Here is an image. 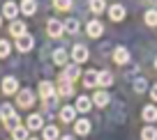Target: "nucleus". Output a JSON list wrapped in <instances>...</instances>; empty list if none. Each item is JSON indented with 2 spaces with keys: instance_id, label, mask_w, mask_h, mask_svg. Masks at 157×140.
<instances>
[{
  "instance_id": "23",
  "label": "nucleus",
  "mask_w": 157,
  "mask_h": 140,
  "mask_svg": "<svg viewBox=\"0 0 157 140\" xmlns=\"http://www.w3.org/2000/svg\"><path fill=\"white\" fill-rule=\"evenodd\" d=\"M53 62L60 64V67H65V64H67V51L65 48H56L53 51Z\"/></svg>"
},
{
  "instance_id": "34",
  "label": "nucleus",
  "mask_w": 157,
  "mask_h": 140,
  "mask_svg": "<svg viewBox=\"0 0 157 140\" xmlns=\"http://www.w3.org/2000/svg\"><path fill=\"white\" fill-rule=\"evenodd\" d=\"M2 124H5V126H7V129H10V131H12V129H16V126H19V124H21V122H19V115H14V117H10V120H7V122H2Z\"/></svg>"
},
{
  "instance_id": "9",
  "label": "nucleus",
  "mask_w": 157,
  "mask_h": 140,
  "mask_svg": "<svg viewBox=\"0 0 157 140\" xmlns=\"http://www.w3.org/2000/svg\"><path fill=\"white\" fill-rule=\"evenodd\" d=\"M83 85H86V87H97V85H99V71L88 69V71L83 74Z\"/></svg>"
},
{
  "instance_id": "26",
  "label": "nucleus",
  "mask_w": 157,
  "mask_h": 140,
  "mask_svg": "<svg viewBox=\"0 0 157 140\" xmlns=\"http://www.w3.org/2000/svg\"><path fill=\"white\" fill-rule=\"evenodd\" d=\"M141 140H157V129H155L152 124L143 126V131H141Z\"/></svg>"
},
{
  "instance_id": "13",
  "label": "nucleus",
  "mask_w": 157,
  "mask_h": 140,
  "mask_svg": "<svg viewBox=\"0 0 157 140\" xmlns=\"http://www.w3.org/2000/svg\"><path fill=\"white\" fill-rule=\"evenodd\" d=\"M93 106H95L93 99H90V97H83V94H81V97H76V103H74V108H76L78 113H88Z\"/></svg>"
},
{
  "instance_id": "15",
  "label": "nucleus",
  "mask_w": 157,
  "mask_h": 140,
  "mask_svg": "<svg viewBox=\"0 0 157 140\" xmlns=\"http://www.w3.org/2000/svg\"><path fill=\"white\" fill-rule=\"evenodd\" d=\"M141 117L148 122V124H155V122H157V106H152V103H150V106H146L141 110Z\"/></svg>"
},
{
  "instance_id": "28",
  "label": "nucleus",
  "mask_w": 157,
  "mask_h": 140,
  "mask_svg": "<svg viewBox=\"0 0 157 140\" xmlns=\"http://www.w3.org/2000/svg\"><path fill=\"white\" fill-rule=\"evenodd\" d=\"M99 85H102V87L113 85V74L111 71H99Z\"/></svg>"
},
{
  "instance_id": "37",
  "label": "nucleus",
  "mask_w": 157,
  "mask_h": 140,
  "mask_svg": "<svg viewBox=\"0 0 157 140\" xmlns=\"http://www.w3.org/2000/svg\"><path fill=\"white\" fill-rule=\"evenodd\" d=\"M143 2H150V5H157V0H143Z\"/></svg>"
},
{
  "instance_id": "6",
  "label": "nucleus",
  "mask_w": 157,
  "mask_h": 140,
  "mask_svg": "<svg viewBox=\"0 0 157 140\" xmlns=\"http://www.w3.org/2000/svg\"><path fill=\"white\" fill-rule=\"evenodd\" d=\"M63 78H67V81H76V78H81V69H78V64L74 62V64H65V69H63Z\"/></svg>"
},
{
  "instance_id": "4",
  "label": "nucleus",
  "mask_w": 157,
  "mask_h": 140,
  "mask_svg": "<svg viewBox=\"0 0 157 140\" xmlns=\"http://www.w3.org/2000/svg\"><path fill=\"white\" fill-rule=\"evenodd\" d=\"M72 60H74L76 64H83L86 60H88V48H86V46H81V44H76V46L72 48Z\"/></svg>"
},
{
  "instance_id": "12",
  "label": "nucleus",
  "mask_w": 157,
  "mask_h": 140,
  "mask_svg": "<svg viewBox=\"0 0 157 140\" xmlns=\"http://www.w3.org/2000/svg\"><path fill=\"white\" fill-rule=\"evenodd\" d=\"M109 101H111V94H109V92H104V90H99V92H95V94H93V103H95L97 108L109 106Z\"/></svg>"
},
{
  "instance_id": "1",
  "label": "nucleus",
  "mask_w": 157,
  "mask_h": 140,
  "mask_svg": "<svg viewBox=\"0 0 157 140\" xmlns=\"http://www.w3.org/2000/svg\"><path fill=\"white\" fill-rule=\"evenodd\" d=\"M63 32H65V23H63V21L49 19V23H46V34H49L51 39H58Z\"/></svg>"
},
{
  "instance_id": "19",
  "label": "nucleus",
  "mask_w": 157,
  "mask_h": 140,
  "mask_svg": "<svg viewBox=\"0 0 157 140\" xmlns=\"http://www.w3.org/2000/svg\"><path fill=\"white\" fill-rule=\"evenodd\" d=\"M21 12L25 16H33L37 12V0H21Z\"/></svg>"
},
{
  "instance_id": "39",
  "label": "nucleus",
  "mask_w": 157,
  "mask_h": 140,
  "mask_svg": "<svg viewBox=\"0 0 157 140\" xmlns=\"http://www.w3.org/2000/svg\"><path fill=\"white\" fill-rule=\"evenodd\" d=\"M28 140H37V138H28Z\"/></svg>"
},
{
  "instance_id": "16",
  "label": "nucleus",
  "mask_w": 157,
  "mask_h": 140,
  "mask_svg": "<svg viewBox=\"0 0 157 140\" xmlns=\"http://www.w3.org/2000/svg\"><path fill=\"white\" fill-rule=\"evenodd\" d=\"M21 7H16V2H12V0H7L5 5H2V16H7V19H16V14H19Z\"/></svg>"
},
{
  "instance_id": "25",
  "label": "nucleus",
  "mask_w": 157,
  "mask_h": 140,
  "mask_svg": "<svg viewBox=\"0 0 157 140\" xmlns=\"http://www.w3.org/2000/svg\"><path fill=\"white\" fill-rule=\"evenodd\" d=\"M58 138H60V131H58V126H53V124L44 126V140H58Z\"/></svg>"
},
{
  "instance_id": "40",
  "label": "nucleus",
  "mask_w": 157,
  "mask_h": 140,
  "mask_svg": "<svg viewBox=\"0 0 157 140\" xmlns=\"http://www.w3.org/2000/svg\"><path fill=\"white\" fill-rule=\"evenodd\" d=\"M0 21H2V14H0Z\"/></svg>"
},
{
  "instance_id": "38",
  "label": "nucleus",
  "mask_w": 157,
  "mask_h": 140,
  "mask_svg": "<svg viewBox=\"0 0 157 140\" xmlns=\"http://www.w3.org/2000/svg\"><path fill=\"white\" fill-rule=\"evenodd\" d=\"M155 69H157V58H155Z\"/></svg>"
},
{
  "instance_id": "5",
  "label": "nucleus",
  "mask_w": 157,
  "mask_h": 140,
  "mask_svg": "<svg viewBox=\"0 0 157 140\" xmlns=\"http://www.w3.org/2000/svg\"><path fill=\"white\" fill-rule=\"evenodd\" d=\"M113 62L116 64H127L129 62V51L125 46H116L113 48Z\"/></svg>"
},
{
  "instance_id": "10",
  "label": "nucleus",
  "mask_w": 157,
  "mask_h": 140,
  "mask_svg": "<svg viewBox=\"0 0 157 140\" xmlns=\"http://www.w3.org/2000/svg\"><path fill=\"white\" fill-rule=\"evenodd\" d=\"M33 46H35V39L30 37V34H23V37H19V41H16V48H19L21 53L33 51Z\"/></svg>"
},
{
  "instance_id": "30",
  "label": "nucleus",
  "mask_w": 157,
  "mask_h": 140,
  "mask_svg": "<svg viewBox=\"0 0 157 140\" xmlns=\"http://www.w3.org/2000/svg\"><path fill=\"white\" fill-rule=\"evenodd\" d=\"M143 19H146V25H150V28H155V25H157V9H148Z\"/></svg>"
},
{
  "instance_id": "24",
  "label": "nucleus",
  "mask_w": 157,
  "mask_h": 140,
  "mask_svg": "<svg viewBox=\"0 0 157 140\" xmlns=\"http://www.w3.org/2000/svg\"><path fill=\"white\" fill-rule=\"evenodd\" d=\"M16 113H14V108L10 106V103H2V106H0V122H7L10 120V117H14Z\"/></svg>"
},
{
  "instance_id": "32",
  "label": "nucleus",
  "mask_w": 157,
  "mask_h": 140,
  "mask_svg": "<svg viewBox=\"0 0 157 140\" xmlns=\"http://www.w3.org/2000/svg\"><path fill=\"white\" fill-rule=\"evenodd\" d=\"M10 53H12L10 41H7V39H0V58H10Z\"/></svg>"
},
{
  "instance_id": "33",
  "label": "nucleus",
  "mask_w": 157,
  "mask_h": 140,
  "mask_svg": "<svg viewBox=\"0 0 157 140\" xmlns=\"http://www.w3.org/2000/svg\"><path fill=\"white\" fill-rule=\"evenodd\" d=\"M53 5H56V9H60V12H69L72 9V0H53Z\"/></svg>"
},
{
  "instance_id": "36",
  "label": "nucleus",
  "mask_w": 157,
  "mask_h": 140,
  "mask_svg": "<svg viewBox=\"0 0 157 140\" xmlns=\"http://www.w3.org/2000/svg\"><path fill=\"white\" fill-rule=\"evenodd\" d=\"M60 140H76V138H74V135H63Z\"/></svg>"
},
{
  "instance_id": "31",
  "label": "nucleus",
  "mask_w": 157,
  "mask_h": 140,
  "mask_svg": "<svg viewBox=\"0 0 157 140\" xmlns=\"http://www.w3.org/2000/svg\"><path fill=\"white\" fill-rule=\"evenodd\" d=\"M146 90H148V81L146 78H136V81H134V92H136V94H143Z\"/></svg>"
},
{
  "instance_id": "18",
  "label": "nucleus",
  "mask_w": 157,
  "mask_h": 140,
  "mask_svg": "<svg viewBox=\"0 0 157 140\" xmlns=\"http://www.w3.org/2000/svg\"><path fill=\"white\" fill-rule=\"evenodd\" d=\"M102 32H104V25L99 21H90L88 23V37L97 39V37H102Z\"/></svg>"
},
{
  "instance_id": "35",
  "label": "nucleus",
  "mask_w": 157,
  "mask_h": 140,
  "mask_svg": "<svg viewBox=\"0 0 157 140\" xmlns=\"http://www.w3.org/2000/svg\"><path fill=\"white\" fill-rule=\"evenodd\" d=\"M150 99H152V101H157V85L150 87Z\"/></svg>"
},
{
  "instance_id": "17",
  "label": "nucleus",
  "mask_w": 157,
  "mask_h": 140,
  "mask_svg": "<svg viewBox=\"0 0 157 140\" xmlns=\"http://www.w3.org/2000/svg\"><path fill=\"white\" fill-rule=\"evenodd\" d=\"M125 14H127V12H125V7L123 5H111V9H109V16H111V21H123L125 19Z\"/></svg>"
},
{
  "instance_id": "2",
  "label": "nucleus",
  "mask_w": 157,
  "mask_h": 140,
  "mask_svg": "<svg viewBox=\"0 0 157 140\" xmlns=\"http://www.w3.org/2000/svg\"><path fill=\"white\" fill-rule=\"evenodd\" d=\"M16 103H19L21 108H30L35 103V94L30 90H19L16 92Z\"/></svg>"
},
{
  "instance_id": "7",
  "label": "nucleus",
  "mask_w": 157,
  "mask_h": 140,
  "mask_svg": "<svg viewBox=\"0 0 157 140\" xmlns=\"http://www.w3.org/2000/svg\"><path fill=\"white\" fill-rule=\"evenodd\" d=\"M2 92H5V94H16V92H19V81H16L14 76L2 78Z\"/></svg>"
},
{
  "instance_id": "21",
  "label": "nucleus",
  "mask_w": 157,
  "mask_h": 140,
  "mask_svg": "<svg viewBox=\"0 0 157 140\" xmlns=\"http://www.w3.org/2000/svg\"><path fill=\"white\" fill-rule=\"evenodd\" d=\"M10 34H12V37H16V39L23 37V34H25V23H21V21H14V23L10 25Z\"/></svg>"
},
{
  "instance_id": "11",
  "label": "nucleus",
  "mask_w": 157,
  "mask_h": 140,
  "mask_svg": "<svg viewBox=\"0 0 157 140\" xmlns=\"http://www.w3.org/2000/svg\"><path fill=\"white\" fill-rule=\"evenodd\" d=\"M58 94H60V97H72V94H74L72 81H67V78L60 76V81H58Z\"/></svg>"
},
{
  "instance_id": "27",
  "label": "nucleus",
  "mask_w": 157,
  "mask_h": 140,
  "mask_svg": "<svg viewBox=\"0 0 157 140\" xmlns=\"http://www.w3.org/2000/svg\"><path fill=\"white\" fill-rule=\"evenodd\" d=\"M104 9H106V2H104V0H90V12H93V14H102Z\"/></svg>"
},
{
  "instance_id": "3",
  "label": "nucleus",
  "mask_w": 157,
  "mask_h": 140,
  "mask_svg": "<svg viewBox=\"0 0 157 140\" xmlns=\"http://www.w3.org/2000/svg\"><path fill=\"white\" fill-rule=\"evenodd\" d=\"M25 126H28L30 131H42V129H44V117L39 115V113H33V115H28Z\"/></svg>"
},
{
  "instance_id": "29",
  "label": "nucleus",
  "mask_w": 157,
  "mask_h": 140,
  "mask_svg": "<svg viewBox=\"0 0 157 140\" xmlns=\"http://www.w3.org/2000/svg\"><path fill=\"white\" fill-rule=\"evenodd\" d=\"M65 32L76 34V32H78V21H76V19H67V21H65Z\"/></svg>"
},
{
  "instance_id": "14",
  "label": "nucleus",
  "mask_w": 157,
  "mask_h": 140,
  "mask_svg": "<svg viewBox=\"0 0 157 140\" xmlns=\"http://www.w3.org/2000/svg\"><path fill=\"white\" fill-rule=\"evenodd\" d=\"M76 108H74V106H63V108H60V120H63L65 122V124H69V122H74V117H76Z\"/></svg>"
},
{
  "instance_id": "8",
  "label": "nucleus",
  "mask_w": 157,
  "mask_h": 140,
  "mask_svg": "<svg viewBox=\"0 0 157 140\" xmlns=\"http://www.w3.org/2000/svg\"><path fill=\"white\" fill-rule=\"evenodd\" d=\"M39 97H42V101H44V99L56 97V87H53V83H49V81H42V83H39Z\"/></svg>"
},
{
  "instance_id": "20",
  "label": "nucleus",
  "mask_w": 157,
  "mask_h": 140,
  "mask_svg": "<svg viewBox=\"0 0 157 140\" xmlns=\"http://www.w3.org/2000/svg\"><path fill=\"white\" fill-rule=\"evenodd\" d=\"M74 133L88 135L90 133V122L88 120H76V122H74Z\"/></svg>"
},
{
  "instance_id": "22",
  "label": "nucleus",
  "mask_w": 157,
  "mask_h": 140,
  "mask_svg": "<svg viewBox=\"0 0 157 140\" xmlns=\"http://www.w3.org/2000/svg\"><path fill=\"white\" fill-rule=\"evenodd\" d=\"M28 126H16V129H12V140H28Z\"/></svg>"
}]
</instances>
